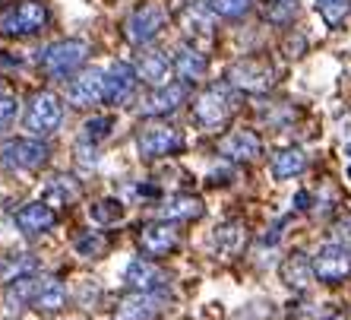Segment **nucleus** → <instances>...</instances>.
I'll return each instance as SVG.
<instances>
[{"label": "nucleus", "instance_id": "obj_1", "mask_svg": "<svg viewBox=\"0 0 351 320\" xmlns=\"http://www.w3.org/2000/svg\"><path fill=\"white\" fill-rule=\"evenodd\" d=\"M89 58V45L80 38H64V41H54L48 48L38 54V64L41 70L54 80H66V76H73L82 64Z\"/></svg>", "mask_w": 351, "mask_h": 320}, {"label": "nucleus", "instance_id": "obj_2", "mask_svg": "<svg viewBox=\"0 0 351 320\" xmlns=\"http://www.w3.org/2000/svg\"><path fill=\"white\" fill-rule=\"evenodd\" d=\"M48 143H41L38 137H13L0 146V165L10 172H35L48 162Z\"/></svg>", "mask_w": 351, "mask_h": 320}, {"label": "nucleus", "instance_id": "obj_3", "mask_svg": "<svg viewBox=\"0 0 351 320\" xmlns=\"http://www.w3.org/2000/svg\"><path fill=\"white\" fill-rule=\"evenodd\" d=\"M60 121H64V102L54 92H35L25 108V130L32 137H51L58 133Z\"/></svg>", "mask_w": 351, "mask_h": 320}, {"label": "nucleus", "instance_id": "obj_4", "mask_svg": "<svg viewBox=\"0 0 351 320\" xmlns=\"http://www.w3.org/2000/svg\"><path fill=\"white\" fill-rule=\"evenodd\" d=\"M48 25V7L41 0H19L16 7H10L3 16H0V32L3 35H35Z\"/></svg>", "mask_w": 351, "mask_h": 320}, {"label": "nucleus", "instance_id": "obj_5", "mask_svg": "<svg viewBox=\"0 0 351 320\" xmlns=\"http://www.w3.org/2000/svg\"><path fill=\"white\" fill-rule=\"evenodd\" d=\"M234 111V99H231L228 86H209L206 92H199L193 102V117L203 130H215L231 117Z\"/></svg>", "mask_w": 351, "mask_h": 320}, {"label": "nucleus", "instance_id": "obj_6", "mask_svg": "<svg viewBox=\"0 0 351 320\" xmlns=\"http://www.w3.org/2000/svg\"><path fill=\"white\" fill-rule=\"evenodd\" d=\"M136 149H139V156H146V159L174 156V152L184 149V133L165 121L146 124V127L136 133Z\"/></svg>", "mask_w": 351, "mask_h": 320}, {"label": "nucleus", "instance_id": "obj_7", "mask_svg": "<svg viewBox=\"0 0 351 320\" xmlns=\"http://www.w3.org/2000/svg\"><path fill=\"white\" fill-rule=\"evenodd\" d=\"M311 273L323 282H342L351 276V251L339 241L323 244L311 260Z\"/></svg>", "mask_w": 351, "mask_h": 320}, {"label": "nucleus", "instance_id": "obj_8", "mask_svg": "<svg viewBox=\"0 0 351 320\" xmlns=\"http://www.w3.org/2000/svg\"><path fill=\"white\" fill-rule=\"evenodd\" d=\"M165 25H168V13H165L162 3H143V7H136L130 13L123 32H127V38H130L133 45H149Z\"/></svg>", "mask_w": 351, "mask_h": 320}, {"label": "nucleus", "instance_id": "obj_9", "mask_svg": "<svg viewBox=\"0 0 351 320\" xmlns=\"http://www.w3.org/2000/svg\"><path fill=\"white\" fill-rule=\"evenodd\" d=\"M66 102L73 108H92L105 102V73L101 70H80L66 86Z\"/></svg>", "mask_w": 351, "mask_h": 320}, {"label": "nucleus", "instance_id": "obj_10", "mask_svg": "<svg viewBox=\"0 0 351 320\" xmlns=\"http://www.w3.org/2000/svg\"><path fill=\"white\" fill-rule=\"evenodd\" d=\"M180 244V231L174 222H149L139 229V251L149 257H165Z\"/></svg>", "mask_w": 351, "mask_h": 320}, {"label": "nucleus", "instance_id": "obj_11", "mask_svg": "<svg viewBox=\"0 0 351 320\" xmlns=\"http://www.w3.org/2000/svg\"><path fill=\"white\" fill-rule=\"evenodd\" d=\"M123 282H127L133 292H149V295H156L158 288L168 286V273H165L162 266H156L152 260H143V257H136V260L127 263Z\"/></svg>", "mask_w": 351, "mask_h": 320}, {"label": "nucleus", "instance_id": "obj_12", "mask_svg": "<svg viewBox=\"0 0 351 320\" xmlns=\"http://www.w3.org/2000/svg\"><path fill=\"white\" fill-rule=\"evenodd\" d=\"M184 102H187V82H168L162 89H152V95L139 105V115L165 117V115H171V111H178Z\"/></svg>", "mask_w": 351, "mask_h": 320}, {"label": "nucleus", "instance_id": "obj_13", "mask_svg": "<svg viewBox=\"0 0 351 320\" xmlns=\"http://www.w3.org/2000/svg\"><path fill=\"white\" fill-rule=\"evenodd\" d=\"M136 70L130 64H123V60H114V64L108 67L105 73V99L111 105H123V102L133 99V89H136Z\"/></svg>", "mask_w": 351, "mask_h": 320}, {"label": "nucleus", "instance_id": "obj_14", "mask_svg": "<svg viewBox=\"0 0 351 320\" xmlns=\"http://www.w3.org/2000/svg\"><path fill=\"white\" fill-rule=\"evenodd\" d=\"M228 82L247 92H263L272 86V70L266 64H256V60H241L228 70Z\"/></svg>", "mask_w": 351, "mask_h": 320}, {"label": "nucleus", "instance_id": "obj_15", "mask_svg": "<svg viewBox=\"0 0 351 320\" xmlns=\"http://www.w3.org/2000/svg\"><path fill=\"white\" fill-rule=\"evenodd\" d=\"M136 76L152 89H162L174 76V60H168V54H158V51H146L136 64Z\"/></svg>", "mask_w": 351, "mask_h": 320}, {"label": "nucleus", "instance_id": "obj_16", "mask_svg": "<svg viewBox=\"0 0 351 320\" xmlns=\"http://www.w3.org/2000/svg\"><path fill=\"white\" fill-rule=\"evenodd\" d=\"M219 152L225 159H231V162H254V159H260L263 143L250 130H234L219 143Z\"/></svg>", "mask_w": 351, "mask_h": 320}, {"label": "nucleus", "instance_id": "obj_17", "mask_svg": "<svg viewBox=\"0 0 351 320\" xmlns=\"http://www.w3.org/2000/svg\"><path fill=\"white\" fill-rule=\"evenodd\" d=\"M158 298L149 295V292H130L123 295L114 308V320H156L158 314Z\"/></svg>", "mask_w": 351, "mask_h": 320}, {"label": "nucleus", "instance_id": "obj_18", "mask_svg": "<svg viewBox=\"0 0 351 320\" xmlns=\"http://www.w3.org/2000/svg\"><path fill=\"white\" fill-rule=\"evenodd\" d=\"M58 222V213L51 209L45 200H35V203H25L23 209L16 213V225L23 235H41V231L54 229Z\"/></svg>", "mask_w": 351, "mask_h": 320}, {"label": "nucleus", "instance_id": "obj_19", "mask_svg": "<svg viewBox=\"0 0 351 320\" xmlns=\"http://www.w3.org/2000/svg\"><path fill=\"white\" fill-rule=\"evenodd\" d=\"M196 216H203V200L190 197V194L168 197L158 206V219L162 222H190V219H196Z\"/></svg>", "mask_w": 351, "mask_h": 320}, {"label": "nucleus", "instance_id": "obj_20", "mask_svg": "<svg viewBox=\"0 0 351 320\" xmlns=\"http://www.w3.org/2000/svg\"><path fill=\"white\" fill-rule=\"evenodd\" d=\"M206 67H209V60H206L203 51L196 48H180L178 54H174V73L180 76V82H196L206 76Z\"/></svg>", "mask_w": 351, "mask_h": 320}, {"label": "nucleus", "instance_id": "obj_21", "mask_svg": "<svg viewBox=\"0 0 351 320\" xmlns=\"http://www.w3.org/2000/svg\"><path fill=\"white\" fill-rule=\"evenodd\" d=\"M66 298L70 295H66V286L60 279H38L32 308H38V311H45V314H54L66 304Z\"/></svg>", "mask_w": 351, "mask_h": 320}, {"label": "nucleus", "instance_id": "obj_22", "mask_svg": "<svg viewBox=\"0 0 351 320\" xmlns=\"http://www.w3.org/2000/svg\"><path fill=\"white\" fill-rule=\"evenodd\" d=\"M304 168H307V156H304V149H298V146L282 149V152H276V159H272V174H276L278 181L298 178Z\"/></svg>", "mask_w": 351, "mask_h": 320}, {"label": "nucleus", "instance_id": "obj_23", "mask_svg": "<svg viewBox=\"0 0 351 320\" xmlns=\"http://www.w3.org/2000/svg\"><path fill=\"white\" fill-rule=\"evenodd\" d=\"M35 288H38V279L35 276H23V279L10 282L7 288V311H23L25 304L35 301Z\"/></svg>", "mask_w": 351, "mask_h": 320}, {"label": "nucleus", "instance_id": "obj_24", "mask_svg": "<svg viewBox=\"0 0 351 320\" xmlns=\"http://www.w3.org/2000/svg\"><path fill=\"white\" fill-rule=\"evenodd\" d=\"M317 10L329 25H342L351 13V0H317Z\"/></svg>", "mask_w": 351, "mask_h": 320}, {"label": "nucleus", "instance_id": "obj_25", "mask_svg": "<svg viewBox=\"0 0 351 320\" xmlns=\"http://www.w3.org/2000/svg\"><path fill=\"white\" fill-rule=\"evenodd\" d=\"M250 7H254V0H209V10L225 19H241Z\"/></svg>", "mask_w": 351, "mask_h": 320}, {"label": "nucleus", "instance_id": "obj_26", "mask_svg": "<svg viewBox=\"0 0 351 320\" xmlns=\"http://www.w3.org/2000/svg\"><path fill=\"white\" fill-rule=\"evenodd\" d=\"M35 270V260L32 257H13V260H7L3 266H0V279L3 282H16V279H23V276H29V273Z\"/></svg>", "mask_w": 351, "mask_h": 320}, {"label": "nucleus", "instance_id": "obj_27", "mask_svg": "<svg viewBox=\"0 0 351 320\" xmlns=\"http://www.w3.org/2000/svg\"><path fill=\"white\" fill-rule=\"evenodd\" d=\"M294 13H298V0H272L266 16H269L272 23H291Z\"/></svg>", "mask_w": 351, "mask_h": 320}, {"label": "nucleus", "instance_id": "obj_28", "mask_svg": "<svg viewBox=\"0 0 351 320\" xmlns=\"http://www.w3.org/2000/svg\"><path fill=\"white\" fill-rule=\"evenodd\" d=\"M16 111H19V105L13 95H0V137L16 124Z\"/></svg>", "mask_w": 351, "mask_h": 320}, {"label": "nucleus", "instance_id": "obj_29", "mask_svg": "<svg viewBox=\"0 0 351 320\" xmlns=\"http://www.w3.org/2000/svg\"><path fill=\"white\" fill-rule=\"evenodd\" d=\"M86 140H92V143H98L101 137H108L111 133V117H92V121H86Z\"/></svg>", "mask_w": 351, "mask_h": 320}, {"label": "nucleus", "instance_id": "obj_30", "mask_svg": "<svg viewBox=\"0 0 351 320\" xmlns=\"http://www.w3.org/2000/svg\"><path fill=\"white\" fill-rule=\"evenodd\" d=\"M95 213L101 216L105 222H114V219H121L123 209H121V203H114V200H101V206H98Z\"/></svg>", "mask_w": 351, "mask_h": 320}, {"label": "nucleus", "instance_id": "obj_31", "mask_svg": "<svg viewBox=\"0 0 351 320\" xmlns=\"http://www.w3.org/2000/svg\"><path fill=\"white\" fill-rule=\"evenodd\" d=\"M80 251H82V254H86V257L98 254V251H101V238H98V235H92V231H89V235H86V238L80 241Z\"/></svg>", "mask_w": 351, "mask_h": 320}, {"label": "nucleus", "instance_id": "obj_32", "mask_svg": "<svg viewBox=\"0 0 351 320\" xmlns=\"http://www.w3.org/2000/svg\"><path fill=\"white\" fill-rule=\"evenodd\" d=\"M335 238H339V244H351V216L339 222V229H335Z\"/></svg>", "mask_w": 351, "mask_h": 320}]
</instances>
